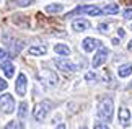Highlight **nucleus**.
I'll use <instances>...</instances> for the list:
<instances>
[{"label":"nucleus","mask_w":132,"mask_h":129,"mask_svg":"<svg viewBox=\"0 0 132 129\" xmlns=\"http://www.w3.org/2000/svg\"><path fill=\"white\" fill-rule=\"evenodd\" d=\"M51 108H52V103H51L49 100H43V101H39L38 105L34 106V110H33V116H34V119H36V121H44V119H46V116L49 115Z\"/></svg>","instance_id":"nucleus-2"},{"label":"nucleus","mask_w":132,"mask_h":129,"mask_svg":"<svg viewBox=\"0 0 132 129\" xmlns=\"http://www.w3.org/2000/svg\"><path fill=\"white\" fill-rule=\"evenodd\" d=\"M127 49H129V51H132V41H130V43L127 44Z\"/></svg>","instance_id":"nucleus-29"},{"label":"nucleus","mask_w":132,"mask_h":129,"mask_svg":"<svg viewBox=\"0 0 132 129\" xmlns=\"http://www.w3.org/2000/svg\"><path fill=\"white\" fill-rule=\"evenodd\" d=\"M26 115H28V103L26 101H21L18 105V118H20V119H24Z\"/></svg>","instance_id":"nucleus-16"},{"label":"nucleus","mask_w":132,"mask_h":129,"mask_svg":"<svg viewBox=\"0 0 132 129\" xmlns=\"http://www.w3.org/2000/svg\"><path fill=\"white\" fill-rule=\"evenodd\" d=\"M28 52L29 56H44L46 52H47V48L43 44H39V46H31V48L28 49Z\"/></svg>","instance_id":"nucleus-12"},{"label":"nucleus","mask_w":132,"mask_h":129,"mask_svg":"<svg viewBox=\"0 0 132 129\" xmlns=\"http://www.w3.org/2000/svg\"><path fill=\"white\" fill-rule=\"evenodd\" d=\"M101 46V41H98L96 38H87V39H83V43H82V48L85 52H91V51H95V49H98Z\"/></svg>","instance_id":"nucleus-9"},{"label":"nucleus","mask_w":132,"mask_h":129,"mask_svg":"<svg viewBox=\"0 0 132 129\" xmlns=\"http://www.w3.org/2000/svg\"><path fill=\"white\" fill-rule=\"evenodd\" d=\"M55 129H65V124H59V126L55 127Z\"/></svg>","instance_id":"nucleus-28"},{"label":"nucleus","mask_w":132,"mask_h":129,"mask_svg":"<svg viewBox=\"0 0 132 129\" xmlns=\"http://www.w3.org/2000/svg\"><path fill=\"white\" fill-rule=\"evenodd\" d=\"M80 13H87V15H91V17H98V15H101V8L96 7V5H82V7H77L75 10H72L67 18L73 17V15H80Z\"/></svg>","instance_id":"nucleus-4"},{"label":"nucleus","mask_w":132,"mask_h":129,"mask_svg":"<svg viewBox=\"0 0 132 129\" xmlns=\"http://www.w3.org/2000/svg\"><path fill=\"white\" fill-rule=\"evenodd\" d=\"M64 10V5H60V3H51L46 7V12L47 13H60Z\"/></svg>","instance_id":"nucleus-18"},{"label":"nucleus","mask_w":132,"mask_h":129,"mask_svg":"<svg viewBox=\"0 0 132 129\" xmlns=\"http://www.w3.org/2000/svg\"><path fill=\"white\" fill-rule=\"evenodd\" d=\"M2 70H3L5 77H8V79L15 75V65L10 62V60H7V62H3V64H2Z\"/></svg>","instance_id":"nucleus-15"},{"label":"nucleus","mask_w":132,"mask_h":129,"mask_svg":"<svg viewBox=\"0 0 132 129\" xmlns=\"http://www.w3.org/2000/svg\"><path fill=\"white\" fill-rule=\"evenodd\" d=\"M7 87H8V84H7V82H5L3 79H0V92H2V90H5Z\"/></svg>","instance_id":"nucleus-23"},{"label":"nucleus","mask_w":132,"mask_h":129,"mask_svg":"<svg viewBox=\"0 0 132 129\" xmlns=\"http://www.w3.org/2000/svg\"><path fill=\"white\" fill-rule=\"evenodd\" d=\"M5 129H24L23 126V123H20V121H10L7 126H5Z\"/></svg>","instance_id":"nucleus-20"},{"label":"nucleus","mask_w":132,"mask_h":129,"mask_svg":"<svg viewBox=\"0 0 132 129\" xmlns=\"http://www.w3.org/2000/svg\"><path fill=\"white\" fill-rule=\"evenodd\" d=\"M113 113H114V103L109 96L103 98L98 105V116L104 121H111L113 119Z\"/></svg>","instance_id":"nucleus-1"},{"label":"nucleus","mask_w":132,"mask_h":129,"mask_svg":"<svg viewBox=\"0 0 132 129\" xmlns=\"http://www.w3.org/2000/svg\"><path fill=\"white\" fill-rule=\"evenodd\" d=\"M54 51H55L57 54H60V56H69V54H70V49H69L65 44H55V46H54Z\"/></svg>","instance_id":"nucleus-19"},{"label":"nucleus","mask_w":132,"mask_h":129,"mask_svg":"<svg viewBox=\"0 0 132 129\" xmlns=\"http://www.w3.org/2000/svg\"><path fill=\"white\" fill-rule=\"evenodd\" d=\"M130 121V111L127 108H119V123L122 126H127Z\"/></svg>","instance_id":"nucleus-11"},{"label":"nucleus","mask_w":132,"mask_h":129,"mask_svg":"<svg viewBox=\"0 0 132 129\" xmlns=\"http://www.w3.org/2000/svg\"><path fill=\"white\" fill-rule=\"evenodd\" d=\"M26 84H28V79L24 74H20L16 77V84H15V90H16V93L20 96H24L26 93Z\"/></svg>","instance_id":"nucleus-8"},{"label":"nucleus","mask_w":132,"mask_h":129,"mask_svg":"<svg viewBox=\"0 0 132 129\" xmlns=\"http://www.w3.org/2000/svg\"><path fill=\"white\" fill-rule=\"evenodd\" d=\"M3 57H7V51H5V49H2V48H0V60H2Z\"/></svg>","instance_id":"nucleus-24"},{"label":"nucleus","mask_w":132,"mask_h":129,"mask_svg":"<svg viewBox=\"0 0 132 129\" xmlns=\"http://www.w3.org/2000/svg\"><path fill=\"white\" fill-rule=\"evenodd\" d=\"M72 28H73V31H87V29L91 28V23L88 21V20L80 18V20H75V21L72 23Z\"/></svg>","instance_id":"nucleus-10"},{"label":"nucleus","mask_w":132,"mask_h":129,"mask_svg":"<svg viewBox=\"0 0 132 129\" xmlns=\"http://www.w3.org/2000/svg\"><path fill=\"white\" fill-rule=\"evenodd\" d=\"M95 129H109V126L104 123H95Z\"/></svg>","instance_id":"nucleus-22"},{"label":"nucleus","mask_w":132,"mask_h":129,"mask_svg":"<svg viewBox=\"0 0 132 129\" xmlns=\"http://www.w3.org/2000/svg\"><path fill=\"white\" fill-rule=\"evenodd\" d=\"M10 7H29L33 5V0H10Z\"/></svg>","instance_id":"nucleus-17"},{"label":"nucleus","mask_w":132,"mask_h":129,"mask_svg":"<svg viewBox=\"0 0 132 129\" xmlns=\"http://www.w3.org/2000/svg\"><path fill=\"white\" fill-rule=\"evenodd\" d=\"M54 64L57 65V69L64 70V72H75L78 69L73 62H70V60H67V59H54Z\"/></svg>","instance_id":"nucleus-7"},{"label":"nucleus","mask_w":132,"mask_h":129,"mask_svg":"<svg viewBox=\"0 0 132 129\" xmlns=\"http://www.w3.org/2000/svg\"><path fill=\"white\" fill-rule=\"evenodd\" d=\"M122 17L126 20H132V8H126L124 12H122Z\"/></svg>","instance_id":"nucleus-21"},{"label":"nucleus","mask_w":132,"mask_h":129,"mask_svg":"<svg viewBox=\"0 0 132 129\" xmlns=\"http://www.w3.org/2000/svg\"><path fill=\"white\" fill-rule=\"evenodd\" d=\"M130 74H132V64H124L118 69V75L121 79H126V77H129Z\"/></svg>","instance_id":"nucleus-14"},{"label":"nucleus","mask_w":132,"mask_h":129,"mask_svg":"<svg viewBox=\"0 0 132 129\" xmlns=\"http://www.w3.org/2000/svg\"><path fill=\"white\" fill-rule=\"evenodd\" d=\"M0 110L3 113H7V115L15 111V98L10 93H5L0 96Z\"/></svg>","instance_id":"nucleus-5"},{"label":"nucleus","mask_w":132,"mask_h":129,"mask_svg":"<svg viewBox=\"0 0 132 129\" xmlns=\"http://www.w3.org/2000/svg\"><path fill=\"white\" fill-rule=\"evenodd\" d=\"M85 79H87V80H95V74H87V75H85Z\"/></svg>","instance_id":"nucleus-25"},{"label":"nucleus","mask_w":132,"mask_h":129,"mask_svg":"<svg viewBox=\"0 0 132 129\" xmlns=\"http://www.w3.org/2000/svg\"><path fill=\"white\" fill-rule=\"evenodd\" d=\"M80 129H88V127H87V126H82V127H80Z\"/></svg>","instance_id":"nucleus-30"},{"label":"nucleus","mask_w":132,"mask_h":129,"mask_svg":"<svg viewBox=\"0 0 132 129\" xmlns=\"http://www.w3.org/2000/svg\"><path fill=\"white\" fill-rule=\"evenodd\" d=\"M38 80L44 85H49V87H54L59 84V77L54 70H49V69H41L38 72Z\"/></svg>","instance_id":"nucleus-3"},{"label":"nucleus","mask_w":132,"mask_h":129,"mask_svg":"<svg viewBox=\"0 0 132 129\" xmlns=\"http://www.w3.org/2000/svg\"><path fill=\"white\" fill-rule=\"evenodd\" d=\"M106 28H108V25H104V23H103V25H100V26H98V29H100V31H101V29H103V31H104Z\"/></svg>","instance_id":"nucleus-26"},{"label":"nucleus","mask_w":132,"mask_h":129,"mask_svg":"<svg viewBox=\"0 0 132 129\" xmlns=\"http://www.w3.org/2000/svg\"><path fill=\"white\" fill-rule=\"evenodd\" d=\"M118 13H119V5L116 3L106 5L104 8H101V15H118Z\"/></svg>","instance_id":"nucleus-13"},{"label":"nucleus","mask_w":132,"mask_h":129,"mask_svg":"<svg viewBox=\"0 0 132 129\" xmlns=\"http://www.w3.org/2000/svg\"><path fill=\"white\" fill-rule=\"evenodd\" d=\"M108 56H109V51L106 49V48H103V46H100L98 48V52L95 54V57H93V62H91V65L95 67H101L104 62H106V59H108Z\"/></svg>","instance_id":"nucleus-6"},{"label":"nucleus","mask_w":132,"mask_h":129,"mask_svg":"<svg viewBox=\"0 0 132 129\" xmlns=\"http://www.w3.org/2000/svg\"><path fill=\"white\" fill-rule=\"evenodd\" d=\"M118 33H119V36H121V38H122V36L126 34V31H124V29H122V28H119V29H118Z\"/></svg>","instance_id":"nucleus-27"}]
</instances>
